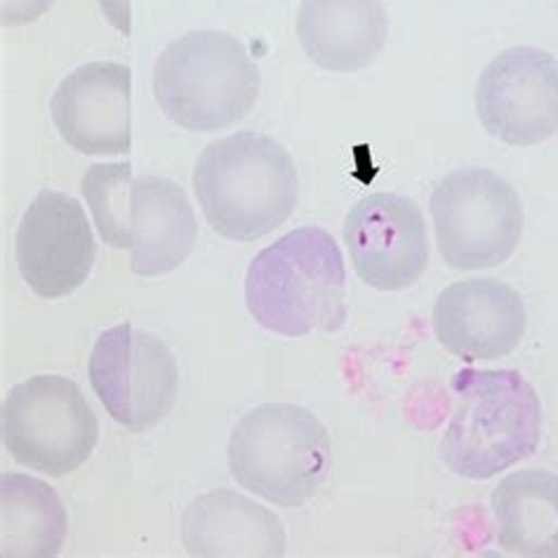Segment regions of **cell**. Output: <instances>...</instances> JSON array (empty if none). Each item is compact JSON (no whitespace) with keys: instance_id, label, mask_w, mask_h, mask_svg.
Masks as SVG:
<instances>
[{"instance_id":"obj_10","label":"cell","mask_w":558,"mask_h":558,"mask_svg":"<svg viewBox=\"0 0 558 558\" xmlns=\"http://www.w3.org/2000/svg\"><path fill=\"white\" fill-rule=\"evenodd\" d=\"M342 233L356 276L375 290L413 288L429 267L427 222L408 196L379 191L361 198L347 213Z\"/></svg>"},{"instance_id":"obj_20","label":"cell","mask_w":558,"mask_h":558,"mask_svg":"<svg viewBox=\"0 0 558 558\" xmlns=\"http://www.w3.org/2000/svg\"><path fill=\"white\" fill-rule=\"evenodd\" d=\"M54 0H0V24L5 28L24 26L40 20Z\"/></svg>"},{"instance_id":"obj_7","label":"cell","mask_w":558,"mask_h":558,"mask_svg":"<svg viewBox=\"0 0 558 558\" xmlns=\"http://www.w3.org/2000/svg\"><path fill=\"white\" fill-rule=\"evenodd\" d=\"M97 440V413L73 379L36 375L8 391L3 444L17 464L62 478L87 462Z\"/></svg>"},{"instance_id":"obj_1","label":"cell","mask_w":558,"mask_h":558,"mask_svg":"<svg viewBox=\"0 0 558 558\" xmlns=\"http://www.w3.org/2000/svg\"><path fill=\"white\" fill-rule=\"evenodd\" d=\"M245 304L257 326L281 337L340 332L347 326V267L332 233L300 227L253 257Z\"/></svg>"},{"instance_id":"obj_19","label":"cell","mask_w":558,"mask_h":558,"mask_svg":"<svg viewBox=\"0 0 558 558\" xmlns=\"http://www.w3.org/2000/svg\"><path fill=\"white\" fill-rule=\"evenodd\" d=\"M130 163H97L83 174L81 191L90 205L95 227L107 245L128 250V194Z\"/></svg>"},{"instance_id":"obj_17","label":"cell","mask_w":558,"mask_h":558,"mask_svg":"<svg viewBox=\"0 0 558 558\" xmlns=\"http://www.w3.org/2000/svg\"><path fill=\"white\" fill-rule=\"evenodd\" d=\"M490 505L507 554L558 558V474L521 469L497 483Z\"/></svg>"},{"instance_id":"obj_14","label":"cell","mask_w":558,"mask_h":558,"mask_svg":"<svg viewBox=\"0 0 558 558\" xmlns=\"http://www.w3.org/2000/svg\"><path fill=\"white\" fill-rule=\"evenodd\" d=\"M198 239V219L186 191L168 178H132L128 194L130 269L144 278L174 271Z\"/></svg>"},{"instance_id":"obj_6","label":"cell","mask_w":558,"mask_h":558,"mask_svg":"<svg viewBox=\"0 0 558 558\" xmlns=\"http://www.w3.org/2000/svg\"><path fill=\"white\" fill-rule=\"evenodd\" d=\"M436 245L450 269L481 271L505 264L523 239L519 191L486 168L446 174L429 198Z\"/></svg>"},{"instance_id":"obj_21","label":"cell","mask_w":558,"mask_h":558,"mask_svg":"<svg viewBox=\"0 0 558 558\" xmlns=\"http://www.w3.org/2000/svg\"><path fill=\"white\" fill-rule=\"evenodd\" d=\"M101 12L107 14V20L119 28L121 34H130V5L128 0H99Z\"/></svg>"},{"instance_id":"obj_11","label":"cell","mask_w":558,"mask_h":558,"mask_svg":"<svg viewBox=\"0 0 558 558\" xmlns=\"http://www.w3.org/2000/svg\"><path fill=\"white\" fill-rule=\"evenodd\" d=\"M14 257L26 286L38 298L60 300L76 292L97 259L83 205L64 191L43 189L20 219Z\"/></svg>"},{"instance_id":"obj_4","label":"cell","mask_w":558,"mask_h":558,"mask_svg":"<svg viewBox=\"0 0 558 558\" xmlns=\"http://www.w3.org/2000/svg\"><path fill=\"white\" fill-rule=\"evenodd\" d=\"M262 76L239 38L198 28L160 52L154 97L166 119L189 132H222L243 121L259 97Z\"/></svg>"},{"instance_id":"obj_15","label":"cell","mask_w":558,"mask_h":558,"mask_svg":"<svg viewBox=\"0 0 558 558\" xmlns=\"http://www.w3.org/2000/svg\"><path fill=\"white\" fill-rule=\"evenodd\" d=\"M182 545L198 558H281L283 521L236 490H210L182 513Z\"/></svg>"},{"instance_id":"obj_13","label":"cell","mask_w":558,"mask_h":558,"mask_svg":"<svg viewBox=\"0 0 558 558\" xmlns=\"http://www.w3.org/2000/svg\"><path fill=\"white\" fill-rule=\"evenodd\" d=\"M130 81L125 64L90 62L57 85L50 116L71 149L87 156L130 151Z\"/></svg>"},{"instance_id":"obj_8","label":"cell","mask_w":558,"mask_h":558,"mask_svg":"<svg viewBox=\"0 0 558 558\" xmlns=\"http://www.w3.org/2000/svg\"><path fill=\"white\" fill-rule=\"evenodd\" d=\"M87 377L111 420L132 434L158 427L178 403L180 368L170 347L132 323L97 337Z\"/></svg>"},{"instance_id":"obj_2","label":"cell","mask_w":558,"mask_h":558,"mask_svg":"<svg viewBox=\"0 0 558 558\" xmlns=\"http://www.w3.org/2000/svg\"><path fill=\"white\" fill-rule=\"evenodd\" d=\"M191 182L208 225L236 243L269 236L288 222L300 198L290 151L255 130L233 132L205 146Z\"/></svg>"},{"instance_id":"obj_16","label":"cell","mask_w":558,"mask_h":558,"mask_svg":"<svg viewBox=\"0 0 558 558\" xmlns=\"http://www.w3.org/2000/svg\"><path fill=\"white\" fill-rule=\"evenodd\" d=\"M389 38L381 0H302L298 40L310 60L330 73L368 69Z\"/></svg>"},{"instance_id":"obj_12","label":"cell","mask_w":558,"mask_h":558,"mask_svg":"<svg viewBox=\"0 0 558 558\" xmlns=\"http://www.w3.org/2000/svg\"><path fill=\"white\" fill-rule=\"evenodd\" d=\"M527 312L521 292L497 278H469L440 290L432 326L438 344L466 363L497 361L517 351Z\"/></svg>"},{"instance_id":"obj_9","label":"cell","mask_w":558,"mask_h":558,"mask_svg":"<svg viewBox=\"0 0 558 558\" xmlns=\"http://www.w3.org/2000/svg\"><path fill=\"white\" fill-rule=\"evenodd\" d=\"M476 113L490 137L535 146L558 132V57L533 46L493 57L476 81Z\"/></svg>"},{"instance_id":"obj_3","label":"cell","mask_w":558,"mask_h":558,"mask_svg":"<svg viewBox=\"0 0 558 558\" xmlns=\"http://www.w3.org/2000/svg\"><path fill=\"white\" fill-rule=\"evenodd\" d=\"M450 391L454 410L438 440V458L452 474L486 481L535 454L542 403L519 371L462 368Z\"/></svg>"},{"instance_id":"obj_18","label":"cell","mask_w":558,"mask_h":558,"mask_svg":"<svg viewBox=\"0 0 558 558\" xmlns=\"http://www.w3.org/2000/svg\"><path fill=\"white\" fill-rule=\"evenodd\" d=\"M69 535L60 493L43 478L5 472L0 478V551L5 558H54Z\"/></svg>"},{"instance_id":"obj_5","label":"cell","mask_w":558,"mask_h":558,"mask_svg":"<svg viewBox=\"0 0 558 558\" xmlns=\"http://www.w3.org/2000/svg\"><path fill=\"white\" fill-rule=\"evenodd\" d=\"M227 462L241 488L276 507H304L332 469L330 434L312 410L262 403L233 427Z\"/></svg>"}]
</instances>
